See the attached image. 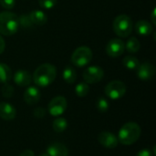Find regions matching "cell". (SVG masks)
<instances>
[{
	"mask_svg": "<svg viewBox=\"0 0 156 156\" xmlns=\"http://www.w3.org/2000/svg\"><path fill=\"white\" fill-rule=\"evenodd\" d=\"M57 69L50 63H44L38 66L33 73L34 83L40 88L49 86L56 79Z\"/></svg>",
	"mask_w": 156,
	"mask_h": 156,
	"instance_id": "6da1fadb",
	"label": "cell"
},
{
	"mask_svg": "<svg viewBox=\"0 0 156 156\" xmlns=\"http://www.w3.org/2000/svg\"><path fill=\"white\" fill-rule=\"evenodd\" d=\"M141 127L136 122H127L122 126L118 133V141L123 145H131L136 143L141 136Z\"/></svg>",
	"mask_w": 156,
	"mask_h": 156,
	"instance_id": "7a4b0ae2",
	"label": "cell"
},
{
	"mask_svg": "<svg viewBox=\"0 0 156 156\" xmlns=\"http://www.w3.org/2000/svg\"><path fill=\"white\" fill-rule=\"evenodd\" d=\"M18 16L10 11L0 13V34L3 36H12L18 30Z\"/></svg>",
	"mask_w": 156,
	"mask_h": 156,
	"instance_id": "3957f363",
	"label": "cell"
},
{
	"mask_svg": "<svg viewBox=\"0 0 156 156\" xmlns=\"http://www.w3.org/2000/svg\"><path fill=\"white\" fill-rule=\"evenodd\" d=\"M112 28L114 33L121 37H129L133 29V23L131 17L127 15H119L115 17L112 23Z\"/></svg>",
	"mask_w": 156,
	"mask_h": 156,
	"instance_id": "277c9868",
	"label": "cell"
},
{
	"mask_svg": "<svg viewBox=\"0 0 156 156\" xmlns=\"http://www.w3.org/2000/svg\"><path fill=\"white\" fill-rule=\"evenodd\" d=\"M92 51L89 47L81 46L74 50L71 55V62L78 68H83L91 61Z\"/></svg>",
	"mask_w": 156,
	"mask_h": 156,
	"instance_id": "5b68a950",
	"label": "cell"
},
{
	"mask_svg": "<svg viewBox=\"0 0 156 156\" xmlns=\"http://www.w3.org/2000/svg\"><path fill=\"white\" fill-rule=\"evenodd\" d=\"M126 85L121 80H112L107 84L104 89L105 95L112 100H119L126 93Z\"/></svg>",
	"mask_w": 156,
	"mask_h": 156,
	"instance_id": "8992f818",
	"label": "cell"
},
{
	"mask_svg": "<svg viewBox=\"0 0 156 156\" xmlns=\"http://www.w3.org/2000/svg\"><path fill=\"white\" fill-rule=\"evenodd\" d=\"M67 107L68 101L66 98L63 96H57L49 101L48 105V111L50 113V115L58 117L65 112Z\"/></svg>",
	"mask_w": 156,
	"mask_h": 156,
	"instance_id": "52a82bcc",
	"label": "cell"
},
{
	"mask_svg": "<svg viewBox=\"0 0 156 156\" xmlns=\"http://www.w3.org/2000/svg\"><path fill=\"white\" fill-rule=\"evenodd\" d=\"M103 76H104V71L99 66L88 67L82 74L84 82L88 84H94L101 81Z\"/></svg>",
	"mask_w": 156,
	"mask_h": 156,
	"instance_id": "ba28073f",
	"label": "cell"
},
{
	"mask_svg": "<svg viewBox=\"0 0 156 156\" xmlns=\"http://www.w3.org/2000/svg\"><path fill=\"white\" fill-rule=\"evenodd\" d=\"M125 50V43L120 38L111 39L105 48L107 55L111 58H118L123 54Z\"/></svg>",
	"mask_w": 156,
	"mask_h": 156,
	"instance_id": "9c48e42d",
	"label": "cell"
},
{
	"mask_svg": "<svg viewBox=\"0 0 156 156\" xmlns=\"http://www.w3.org/2000/svg\"><path fill=\"white\" fill-rule=\"evenodd\" d=\"M137 70V76L140 80L147 81V80H151L156 73L155 67L149 62H145L143 64H140V66L138 67Z\"/></svg>",
	"mask_w": 156,
	"mask_h": 156,
	"instance_id": "30bf717a",
	"label": "cell"
},
{
	"mask_svg": "<svg viewBox=\"0 0 156 156\" xmlns=\"http://www.w3.org/2000/svg\"><path fill=\"white\" fill-rule=\"evenodd\" d=\"M99 143L107 149H114L118 146L119 141L115 134L110 132H102L98 135Z\"/></svg>",
	"mask_w": 156,
	"mask_h": 156,
	"instance_id": "8fae6325",
	"label": "cell"
},
{
	"mask_svg": "<svg viewBox=\"0 0 156 156\" xmlns=\"http://www.w3.org/2000/svg\"><path fill=\"white\" fill-rule=\"evenodd\" d=\"M40 91L35 86H29L24 92V101L28 105H34L37 103L40 100Z\"/></svg>",
	"mask_w": 156,
	"mask_h": 156,
	"instance_id": "7c38bea8",
	"label": "cell"
},
{
	"mask_svg": "<svg viewBox=\"0 0 156 156\" xmlns=\"http://www.w3.org/2000/svg\"><path fill=\"white\" fill-rule=\"evenodd\" d=\"M14 81L20 87H27L32 81V77L27 70L19 69L14 74Z\"/></svg>",
	"mask_w": 156,
	"mask_h": 156,
	"instance_id": "4fadbf2b",
	"label": "cell"
},
{
	"mask_svg": "<svg viewBox=\"0 0 156 156\" xmlns=\"http://www.w3.org/2000/svg\"><path fill=\"white\" fill-rule=\"evenodd\" d=\"M16 108L8 102H0V117L5 121H12L16 118Z\"/></svg>",
	"mask_w": 156,
	"mask_h": 156,
	"instance_id": "5bb4252c",
	"label": "cell"
},
{
	"mask_svg": "<svg viewBox=\"0 0 156 156\" xmlns=\"http://www.w3.org/2000/svg\"><path fill=\"white\" fill-rule=\"evenodd\" d=\"M47 154L48 156H68V148L60 143H52L47 148Z\"/></svg>",
	"mask_w": 156,
	"mask_h": 156,
	"instance_id": "9a60e30c",
	"label": "cell"
},
{
	"mask_svg": "<svg viewBox=\"0 0 156 156\" xmlns=\"http://www.w3.org/2000/svg\"><path fill=\"white\" fill-rule=\"evenodd\" d=\"M134 28L136 33L143 37L149 36L154 30L153 25L147 20H139L138 22H136Z\"/></svg>",
	"mask_w": 156,
	"mask_h": 156,
	"instance_id": "2e32d148",
	"label": "cell"
},
{
	"mask_svg": "<svg viewBox=\"0 0 156 156\" xmlns=\"http://www.w3.org/2000/svg\"><path fill=\"white\" fill-rule=\"evenodd\" d=\"M28 16L30 17L32 24H35L37 26H43L48 21L47 15L41 10H33Z\"/></svg>",
	"mask_w": 156,
	"mask_h": 156,
	"instance_id": "e0dca14e",
	"label": "cell"
},
{
	"mask_svg": "<svg viewBox=\"0 0 156 156\" xmlns=\"http://www.w3.org/2000/svg\"><path fill=\"white\" fill-rule=\"evenodd\" d=\"M63 80L69 83V84H72L76 81L77 80V73L76 70L74 69L73 67L71 66H66L64 70H63Z\"/></svg>",
	"mask_w": 156,
	"mask_h": 156,
	"instance_id": "ac0fdd59",
	"label": "cell"
},
{
	"mask_svg": "<svg viewBox=\"0 0 156 156\" xmlns=\"http://www.w3.org/2000/svg\"><path fill=\"white\" fill-rule=\"evenodd\" d=\"M140 48H141L140 41L138 40V38H136L134 37H129L127 42L125 43V49L129 53H136L139 51Z\"/></svg>",
	"mask_w": 156,
	"mask_h": 156,
	"instance_id": "d6986e66",
	"label": "cell"
},
{
	"mask_svg": "<svg viewBox=\"0 0 156 156\" xmlns=\"http://www.w3.org/2000/svg\"><path fill=\"white\" fill-rule=\"evenodd\" d=\"M122 64H123V66L126 69H128L130 70H135L140 66V61H139V59L136 57H133V56H126L122 59Z\"/></svg>",
	"mask_w": 156,
	"mask_h": 156,
	"instance_id": "ffe728a7",
	"label": "cell"
},
{
	"mask_svg": "<svg viewBox=\"0 0 156 156\" xmlns=\"http://www.w3.org/2000/svg\"><path fill=\"white\" fill-rule=\"evenodd\" d=\"M12 78L11 69L5 63H0V83H6Z\"/></svg>",
	"mask_w": 156,
	"mask_h": 156,
	"instance_id": "44dd1931",
	"label": "cell"
},
{
	"mask_svg": "<svg viewBox=\"0 0 156 156\" xmlns=\"http://www.w3.org/2000/svg\"><path fill=\"white\" fill-rule=\"evenodd\" d=\"M52 127H53V130L56 133H62L67 129L68 122H67V120L65 118H61V117L58 118L53 122Z\"/></svg>",
	"mask_w": 156,
	"mask_h": 156,
	"instance_id": "7402d4cb",
	"label": "cell"
},
{
	"mask_svg": "<svg viewBox=\"0 0 156 156\" xmlns=\"http://www.w3.org/2000/svg\"><path fill=\"white\" fill-rule=\"evenodd\" d=\"M89 91H90V86L86 82H80L75 88V93L79 97H85V96H87Z\"/></svg>",
	"mask_w": 156,
	"mask_h": 156,
	"instance_id": "603a6c76",
	"label": "cell"
},
{
	"mask_svg": "<svg viewBox=\"0 0 156 156\" xmlns=\"http://www.w3.org/2000/svg\"><path fill=\"white\" fill-rule=\"evenodd\" d=\"M109 106H110L109 101L103 97H100L96 101V108L101 113L106 112L109 110Z\"/></svg>",
	"mask_w": 156,
	"mask_h": 156,
	"instance_id": "cb8c5ba5",
	"label": "cell"
},
{
	"mask_svg": "<svg viewBox=\"0 0 156 156\" xmlns=\"http://www.w3.org/2000/svg\"><path fill=\"white\" fill-rule=\"evenodd\" d=\"M14 88L12 85L8 84L7 82L6 83H4L3 87H2V90H1V92H2V95L5 97V98H11L13 95H14Z\"/></svg>",
	"mask_w": 156,
	"mask_h": 156,
	"instance_id": "d4e9b609",
	"label": "cell"
},
{
	"mask_svg": "<svg viewBox=\"0 0 156 156\" xmlns=\"http://www.w3.org/2000/svg\"><path fill=\"white\" fill-rule=\"evenodd\" d=\"M40 7L44 9H52L57 5V0H38Z\"/></svg>",
	"mask_w": 156,
	"mask_h": 156,
	"instance_id": "484cf974",
	"label": "cell"
},
{
	"mask_svg": "<svg viewBox=\"0 0 156 156\" xmlns=\"http://www.w3.org/2000/svg\"><path fill=\"white\" fill-rule=\"evenodd\" d=\"M18 20H19V25H21L24 27H29L32 25L30 17L27 15H22L21 16L18 17Z\"/></svg>",
	"mask_w": 156,
	"mask_h": 156,
	"instance_id": "4316f807",
	"label": "cell"
},
{
	"mask_svg": "<svg viewBox=\"0 0 156 156\" xmlns=\"http://www.w3.org/2000/svg\"><path fill=\"white\" fill-rule=\"evenodd\" d=\"M15 0H0V5L5 9H12L15 6Z\"/></svg>",
	"mask_w": 156,
	"mask_h": 156,
	"instance_id": "83f0119b",
	"label": "cell"
},
{
	"mask_svg": "<svg viewBox=\"0 0 156 156\" xmlns=\"http://www.w3.org/2000/svg\"><path fill=\"white\" fill-rule=\"evenodd\" d=\"M33 114H34V116L35 117H37V118H43L44 116H45V114H46V111H45V109L44 108H42V107H37V108H36L35 110H34V112H33Z\"/></svg>",
	"mask_w": 156,
	"mask_h": 156,
	"instance_id": "f1b7e54d",
	"label": "cell"
},
{
	"mask_svg": "<svg viewBox=\"0 0 156 156\" xmlns=\"http://www.w3.org/2000/svg\"><path fill=\"white\" fill-rule=\"evenodd\" d=\"M136 156H154V154L151 152L150 149L144 148V149L141 150V151L136 154Z\"/></svg>",
	"mask_w": 156,
	"mask_h": 156,
	"instance_id": "f546056e",
	"label": "cell"
},
{
	"mask_svg": "<svg viewBox=\"0 0 156 156\" xmlns=\"http://www.w3.org/2000/svg\"><path fill=\"white\" fill-rule=\"evenodd\" d=\"M5 39L0 35V55L5 51Z\"/></svg>",
	"mask_w": 156,
	"mask_h": 156,
	"instance_id": "4dcf8cb0",
	"label": "cell"
},
{
	"mask_svg": "<svg viewBox=\"0 0 156 156\" xmlns=\"http://www.w3.org/2000/svg\"><path fill=\"white\" fill-rule=\"evenodd\" d=\"M19 156H35L34 153L31 150H25L24 152H22Z\"/></svg>",
	"mask_w": 156,
	"mask_h": 156,
	"instance_id": "1f68e13d",
	"label": "cell"
},
{
	"mask_svg": "<svg viewBox=\"0 0 156 156\" xmlns=\"http://www.w3.org/2000/svg\"><path fill=\"white\" fill-rule=\"evenodd\" d=\"M155 13H156V10H155V8H154V9L153 10V12H152V15H151V19H152V22H153V24H154V25H156Z\"/></svg>",
	"mask_w": 156,
	"mask_h": 156,
	"instance_id": "d6a6232c",
	"label": "cell"
},
{
	"mask_svg": "<svg viewBox=\"0 0 156 156\" xmlns=\"http://www.w3.org/2000/svg\"><path fill=\"white\" fill-rule=\"evenodd\" d=\"M38 156H48L47 154H39Z\"/></svg>",
	"mask_w": 156,
	"mask_h": 156,
	"instance_id": "836d02e7",
	"label": "cell"
}]
</instances>
